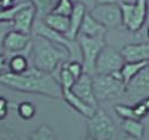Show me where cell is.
<instances>
[{
  "mask_svg": "<svg viewBox=\"0 0 149 140\" xmlns=\"http://www.w3.org/2000/svg\"><path fill=\"white\" fill-rule=\"evenodd\" d=\"M0 84L16 91L43 94L50 98H62V88L54 74L30 66L23 74L5 71L0 75Z\"/></svg>",
  "mask_w": 149,
  "mask_h": 140,
  "instance_id": "cell-1",
  "label": "cell"
},
{
  "mask_svg": "<svg viewBox=\"0 0 149 140\" xmlns=\"http://www.w3.org/2000/svg\"><path fill=\"white\" fill-rule=\"evenodd\" d=\"M28 57L35 69L55 75V71H58L59 66L70 60L71 52L66 47L56 44L42 36L33 35Z\"/></svg>",
  "mask_w": 149,
  "mask_h": 140,
  "instance_id": "cell-2",
  "label": "cell"
},
{
  "mask_svg": "<svg viewBox=\"0 0 149 140\" xmlns=\"http://www.w3.org/2000/svg\"><path fill=\"white\" fill-rule=\"evenodd\" d=\"M93 92L97 102H107L121 97L126 93V85L119 76V72L112 75L92 76Z\"/></svg>",
  "mask_w": 149,
  "mask_h": 140,
  "instance_id": "cell-3",
  "label": "cell"
},
{
  "mask_svg": "<svg viewBox=\"0 0 149 140\" xmlns=\"http://www.w3.org/2000/svg\"><path fill=\"white\" fill-rule=\"evenodd\" d=\"M121 8L122 26L129 32H139L147 22V0H121L118 1Z\"/></svg>",
  "mask_w": 149,
  "mask_h": 140,
  "instance_id": "cell-4",
  "label": "cell"
},
{
  "mask_svg": "<svg viewBox=\"0 0 149 140\" xmlns=\"http://www.w3.org/2000/svg\"><path fill=\"white\" fill-rule=\"evenodd\" d=\"M76 40L78 42L79 51L81 54V64H83L84 72L88 74L91 76H94L97 57H98L99 52L101 51V49L106 46L105 36L88 37V36L78 34Z\"/></svg>",
  "mask_w": 149,
  "mask_h": 140,
  "instance_id": "cell-5",
  "label": "cell"
},
{
  "mask_svg": "<svg viewBox=\"0 0 149 140\" xmlns=\"http://www.w3.org/2000/svg\"><path fill=\"white\" fill-rule=\"evenodd\" d=\"M87 136L94 140H112L116 136V130L109 116L101 108L87 119Z\"/></svg>",
  "mask_w": 149,
  "mask_h": 140,
  "instance_id": "cell-6",
  "label": "cell"
},
{
  "mask_svg": "<svg viewBox=\"0 0 149 140\" xmlns=\"http://www.w3.org/2000/svg\"><path fill=\"white\" fill-rule=\"evenodd\" d=\"M88 13L106 29H116L122 26V15L119 2L97 4Z\"/></svg>",
  "mask_w": 149,
  "mask_h": 140,
  "instance_id": "cell-7",
  "label": "cell"
},
{
  "mask_svg": "<svg viewBox=\"0 0 149 140\" xmlns=\"http://www.w3.org/2000/svg\"><path fill=\"white\" fill-rule=\"evenodd\" d=\"M123 63H125V60L118 49H115L112 46H105L97 57L94 75L116 74L119 72Z\"/></svg>",
  "mask_w": 149,
  "mask_h": 140,
  "instance_id": "cell-8",
  "label": "cell"
},
{
  "mask_svg": "<svg viewBox=\"0 0 149 140\" xmlns=\"http://www.w3.org/2000/svg\"><path fill=\"white\" fill-rule=\"evenodd\" d=\"M31 42V35L20 33L17 30H10L3 42V54L6 57H9L15 54H26L29 50Z\"/></svg>",
  "mask_w": 149,
  "mask_h": 140,
  "instance_id": "cell-9",
  "label": "cell"
},
{
  "mask_svg": "<svg viewBox=\"0 0 149 140\" xmlns=\"http://www.w3.org/2000/svg\"><path fill=\"white\" fill-rule=\"evenodd\" d=\"M35 20H36L35 7L31 5V2L29 0H27L26 4L16 12V14L12 21L13 29L17 30L20 33L31 34Z\"/></svg>",
  "mask_w": 149,
  "mask_h": 140,
  "instance_id": "cell-10",
  "label": "cell"
},
{
  "mask_svg": "<svg viewBox=\"0 0 149 140\" xmlns=\"http://www.w3.org/2000/svg\"><path fill=\"white\" fill-rule=\"evenodd\" d=\"M126 93H128L136 102L149 97V68L148 65L141 70L127 85Z\"/></svg>",
  "mask_w": 149,
  "mask_h": 140,
  "instance_id": "cell-11",
  "label": "cell"
},
{
  "mask_svg": "<svg viewBox=\"0 0 149 140\" xmlns=\"http://www.w3.org/2000/svg\"><path fill=\"white\" fill-rule=\"evenodd\" d=\"M31 34L33 35H38V36H42L56 44H61L63 47H66L70 52H71V56L73 54V47H74V42L73 41H70L65 37V35L63 34H59L55 30H52L50 27H48L43 20L41 19H36L35 22H34V26H33V30H31Z\"/></svg>",
  "mask_w": 149,
  "mask_h": 140,
  "instance_id": "cell-12",
  "label": "cell"
},
{
  "mask_svg": "<svg viewBox=\"0 0 149 140\" xmlns=\"http://www.w3.org/2000/svg\"><path fill=\"white\" fill-rule=\"evenodd\" d=\"M71 91L73 92L74 96H77L78 98H80L83 102H85L86 104L93 106V107H98V102L94 97V92H93V83H92V76L88 74H83L72 85Z\"/></svg>",
  "mask_w": 149,
  "mask_h": 140,
  "instance_id": "cell-13",
  "label": "cell"
},
{
  "mask_svg": "<svg viewBox=\"0 0 149 140\" xmlns=\"http://www.w3.org/2000/svg\"><path fill=\"white\" fill-rule=\"evenodd\" d=\"M125 62H147L149 61V42L129 43L120 50Z\"/></svg>",
  "mask_w": 149,
  "mask_h": 140,
  "instance_id": "cell-14",
  "label": "cell"
},
{
  "mask_svg": "<svg viewBox=\"0 0 149 140\" xmlns=\"http://www.w3.org/2000/svg\"><path fill=\"white\" fill-rule=\"evenodd\" d=\"M87 13V9L84 5L81 4H74V7H73V10L71 13V15L69 16V21H70V24H69V30L68 33L65 34V37L70 41H74L79 34V29H80V26L83 23V20L85 18V14Z\"/></svg>",
  "mask_w": 149,
  "mask_h": 140,
  "instance_id": "cell-15",
  "label": "cell"
},
{
  "mask_svg": "<svg viewBox=\"0 0 149 140\" xmlns=\"http://www.w3.org/2000/svg\"><path fill=\"white\" fill-rule=\"evenodd\" d=\"M62 98H63L73 110H76L79 114H81L83 117H85V118H87V119L91 118V117L94 114L95 110H97L95 107H93V106L86 104V103L83 102L80 98H78L77 96H74L71 90H63V91H62Z\"/></svg>",
  "mask_w": 149,
  "mask_h": 140,
  "instance_id": "cell-16",
  "label": "cell"
},
{
  "mask_svg": "<svg viewBox=\"0 0 149 140\" xmlns=\"http://www.w3.org/2000/svg\"><path fill=\"white\" fill-rule=\"evenodd\" d=\"M106 28L99 23L88 12L85 14V18L83 20V23L79 29L80 35H85L88 37H99V36H105L106 34Z\"/></svg>",
  "mask_w": 149,
  "mask_h": 140,
  "instance_id": "cell-17",
  "label": "cell"
},
{
  "mask_svg": "<svg viewBox=\"0 0 149 140\" xmlns=\"http://www.w3.org/2000/svg\"><path fill=\"white\" fill-rule=\"evenodd\" d=\"M30 66H31V64H30V61L28 57V52L15 54V55L7 57V70L6 71L13 72V74H23Z\"/></svg>",
  "mask_w": 149,
  "mask_h": 140,
  "instance_id": "cell-18",
  "label": "cell"
},
{
  "mask_svg": "<svg viewBox=\"0 0 149 140\" xmlns=\"http://www.w3.org/2000/svg\"><path fill=\"white\" fill-rule=\"evenodd\" d=\"M44 23L50 27L52 30L59 33V34H63L65 35L69 30V24H70V21H69V18L68 16H64V15H59V14H55V13H49L44 16L43 19Z\"/></svg>",
  "mask_w": 149,
  "mask_h": 140,
  "instance_id": "cell-19",
  "label": "cell"
},
{
  "mask_svg": "<svg viewBox=\"0 0 149 140\" xmlns=\"http://www.w3.org/2000/svg\"><path fill=\"white\" fill-rule=\"evenodd\" d=\"M147 65V62H125L121 69L119 70V76L125 83V85H127Z\"/></svg>",
  "mask_w": 149,
  "mask_h": 140,
  "instance_id": "cell-20",
  "label": "cell"
},
{
  "mask_svg": "<svg viewBox=\"0 0 149 140\" xmlns=\"http://www.w3.org/2000/svg\"><path fill=\"white\" fill-rule=\"evenodd\" d=\"M122 128L127 135L133 136L139 140H142L144 135V125L141 123V120L126 119L122 121Z\"/></svg>",
  "mask_w": 149,
  "mask_h": 140,
  "instance_id": "cell-21",
  "label": "cell"
},
{
  "mask_svg": "<svg viewBox=\"0 0 149 140\" xmlns=\"http://www.w3.org/2000/svg\"><path fill=\"white\" fill-rule=\"evenodd\" d=\"M36 10V19L43 20L47 14H49L55 5V0H29Z\"/></svg>",
  "mask_w": 149,
  "mask_h": 140,
  "instance_id": "cell-22",
  "label": "cell"
},
{
  "mask_svg": "<svg viewBox=\"0 0 149 140\" xmlns=\"http://www.w3.org/2000/svg\"><path fill=\"white\" fill-rule=\"evenodd\" d=\"M56 78L57 80L61 84V88H62V91L63 90H71L72 85L74 84L76 79L73 78V76L68 71V69L64 66V63L59 66L58 71H57V75H56Z\"/></svg>",
  "mask_w": 149,
  "mask_h": 140,
  "instance_id": "cell-23",
  "label": "cell"
},
{
  "mask_svg": "<svg viewBox=\"0 0 149 140\" xmlns=\"http://www.w3.org/2000/svg\"><path fill=\"white\" fill-rule=\"evenodd\" d=\"M28 140H57V136L49 125L43 124L30 134Z\"/></svg>",
  "mask_w": 149,
  "mask_h": 140,
  "instance_id": "cell-24",
  "label": "cell"
},
{
  "mask_svg": "<svg viewBox=\"0 0 149 140\" xmlns=\"http://www.w3.org/2000/svg\"><path fill=\"white\" fill-rule=\"evenodd\" d=\"M74 7V2L72 0H57L51 9V13L64 15V16H70Z\"/></svg>",
  "mask_w": 149,
  "mask_h": 140,
  "instance_id": "cell-25",
  "label": "cell"
},
{
  "mask_svg": "<svg viewBox=\"0 0 149 140\" xmlns=\"http://www.w3.org/2000/svg\"><path fill=\"white\" fill-rule=\"evenodd\" d=\"M36 113V106L30 102H22L17 106V114L23 120H30Z\"/></svg>",
  "mask_w": 149,
  "mask_h": 140,
  "instance_id": "cell-26",
  "label": "cell"
},
{
  "mask_svg": "<svg viewBox=\"0 0 149 140\" xmlns=\"http://www.w3.org/2000/svg\"><path fill=\"white\" fill-rule=\"evenodd\" d=\"M27 0H23V1H20L17 4H15L14 6L9 7V8H3V9H0V21H6V22H12L16 12L26 4Z\"/></svg>",
  "mask_w": 149,
  "mask_h": 140,
  "instance_id": "cell-27",
  "label": "cell"
},
{
  "mask_svg": "<svg viewBox=\"0 0 149 140\" xmlns=\"http://www.w3.org/2000/svg\"><path fill=\"white\" fill-rule=\"evenodd\" d=\"M64 66L73 76V78L76 80L84 74L83 64H81V62H79V60H69V61L64 62Z\"/></svg>",
  "mask_w": 149,
  "mask_h": 140,
  "instance_id": "cell-28",
  "label": "cell"
},
{
  "mask_svg": "<svg viewBox=\"0 0 149 140\" xmlns=\"http://www.w3.org/2000/svg\"><path fill=\"white\" fill-rule=\"evenodd\" d=\"M114 111L116 113L118 117L122 118L123 120L126 119H136V116L134 113V110H133V106H129V105H123V104H118L114 106Z\"/></svg>",
  "mask_w": 149,
  "mask_h": 140,
  "instance_id": "cell-29",
  "label": "cell"
},
{
  "mask_svg": "<svg viewBox=\"0 0 149 140\" xmlns=\"http://www.w3.org/2000/svg\"><path fill=\"white\" fill-rule=\"evenodd\" d=\"M13 30V24L12 22H6V21H0V54H3V42L7 36V34Z\"/></svg>",
  "mask_w": 149,
  "mask_h": 140,
  "instance_id": "cell-30",
  "label": "cell"
},
{
  "mask_svg": "<svg viewBox=\"0 0 149 140\" xmlns=\"http://www.w3.org/2000/svg\"><path fill=\"white\" fill-rule=\"evenodd\" d=\"M133 110H134V113H135L137 120L143 119V118L147 117V114L149 113V108L144 105V103H143L142 100L136 102V104L133 106Z\"/></svg>",
  "mask_w": 149,
  "mask_h": 140,
  "instance_id": "cell-31",
  "label": "cell"
},
{
  "mask_svg": "<svg viewBox=\"0 0 149 140\" xmlns=\"http://www.w3.org/2000/svg\"><path fill=\"white\" fill-rule=\"evenodd\" d=\"M0 140H17V139H16L15 134L9 132L8 130L0 127Z\"/></svg>",
  "mask_w": 149,
  "mask_h": 140,
  "instance_id": "cell-32",
  "label": "cell"
},
{
  "mask_svg": "<svg viewBox=\"0 0 149 140\" xmlns=\"http://www.w3.org/2000/svg\"><path fill=\"white\" fill-rule=\"evenodd\" d=\"M7 100L3 97H0V120L5 119V117L7 116Z\"/></svg>",
  "mask_w": 149,
  "mask_h": 140,
  "instance_id": "cell-33",
  "label": "cell"
},
{
  "mask_svg": "<svg viewBox=\"0 0 149 140\" xmlns=\"http://www.w3.org/2000/svg\"><path fill=\"white\" fill-rule=\"evenodd\" d=\"M74 4H81V5H84L85 7H86V9H92L98 2H97V0H72Z\"/></svg>",
  "mask_w": 149,
  "mask_h": 140,
  "instance_id": "cell-34",
  "label": "cell"
},
{
  "mask_svg": "<svg viewBox=\"0 0 149 140\" xmlns=\"http://www.w3.org/2000/svg\"><path fill=\"white\" fill-rule=\"evenodd\" d=\"M15 4H17V0H0L1 9H3V8H9V7L14 6Z\"/></svg>",
  "mask_w": 149,
  "mask_h": 140,
  "instance_id": "cell-35",
  "label": "cell"
},
{
  "mask_svg": "<svg viewBox=\"0 0 149 140\" xmlns=\"http://www.w3.org/2000/svg\"><path fill=\"white\" fill-rule=\"evenodd\" d=\"M7 68V57L5 56V54H0V75L2 72H5Z\"/></svg>",
  "mask_w": 149,
  "mask_h": 140,
  "instance_id": "cell-36",
  "label": "cell"
},
{
  "mask_svg": "<svg viewBox=\"0 0 149 140\" xmlns=\"http://www.w3.org/2000/svg\"><path fill=\"white\" fill-rule=\"evenodd\" d=\"M119 0H97L98 4H109V2H118Z\"/></svg>",
  "mask_w": 149,
  "mask_h": 140,
  "instance_id": "cell-37",
  "label": "cell"
},
{
  "mask_svg": "<svg viewBox=\"0 0 149 140\" xmlns=\"http://www.w3.org/2000/svg\"><path fill=\"white\" fill-rule=\"evenodd\" d=\"M147 23L149 26V0H147Z\"/></svg>",
  "mask_w": 149,
  "mask_h": 140,
  "instance_id": "cell-38",
  "label": "cell"
},
{
  "mask_svg": "<svg viewBox=\"0 0 149 140\" xmlns=\"http://www.w3.org/2000/svg\"><path fill=\"white\" fill-rule=\"evenodd\" d=\"M120 140H139V139H135V138H133V136L127 135V136H125V138H122V139H120Z\"/></svg>",
  "mask_w": 149,
  "mask_h": 140,
  "instance_id": "cell-39",
  "label": "cell"
},
{
  "mask_svg": "<svg viewBox=\"0 0 149 140\" xmlns=\"http://www.w3.org/2000/svg\"><path fill=\"white\" fill-rule=\"evenodd\" d=\"M86 140H94V139H92V138H90V136H87V138H86ZM112 140H115V139H112Z\"/></svg>",
  "mask_w": 149,
  "mask_h": 140,
  "instance_id": "cell-40",
  "label": "cell"
},
{
  "mask_svg": "<svg viewBox=\"0 0 149 140\" xmlns=\"http://www.w3.org/2000/svg\"><path fill=\"white\" fill-rule=\"evenodd\" d=\"M147 33H148V38H149V26H148V30H147Z\"/></svg>",
  "mask_w": 149,
  "mask_h": 140,
  "instance_id": "cell-41",
  "label": "cell"
},
{
  "mask_svg": "<svg viewBox=\"0 0 149 140\" xmlns=\"http://www.w3.org/2000/svg\"><path fill=\"white\" fill-rule=\"evenodd\" d=\"M148 68H149V61H148Z\"/></svg>",
  "mask_w": 149,
  "mask_h": 140,
  "instance_id": "cell-42",
  "label": "cell"
},
{
  "mask_svg": "<svg viewBox=\"0 0 149 140\" xmlns=\"http://www.w3.org/2000/svg\"><path fill=\"white\" fill-rule=\"evenodd\" d=\"M0 9H1V6H0Z\"/></svg>",
  "mask_w": 149,
  "mask_h": 140,
  "instance_id": "cell-43",
  "label": "cell"
},
{
  "mask_svg": "<svg viewBox=\"0 0 149 140\" xmlns=\"http://www.w3.org/2000/svg\"><path fill=\"white\" fill-rule=\"evenodd\" d=\"M56 1H57V0H55V2H56Z\"/></svg>",
  "mask_w": 149,
  "mask_h": 140,
  "instance_id": "cell-44",
  "label": "cell"
}]
</instances>
